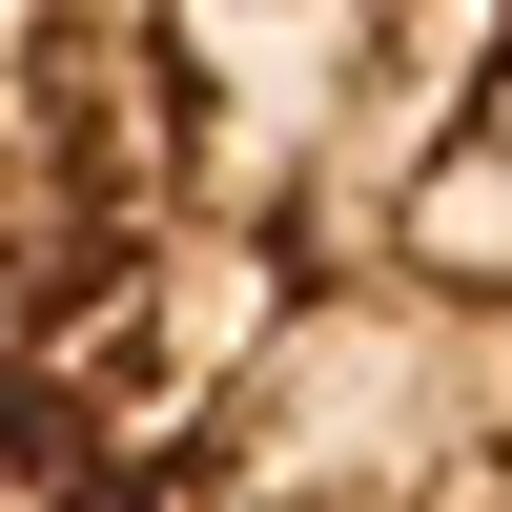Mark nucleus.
<instances>
[{"label": "nucleus", "instance_id": "1", "mask_svg": "<svg viewBox=\"0 0 512 512\" xmlns=\"http://www.w3.org/2000/svg\"><path fill=\"white\" fill-rule=\"evenodd\" d=\"M0 512H512V0H0Z\"/></svg>", "mask_w": 512, "mask_h": 512}]
</instances>
